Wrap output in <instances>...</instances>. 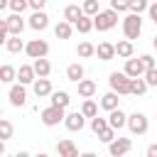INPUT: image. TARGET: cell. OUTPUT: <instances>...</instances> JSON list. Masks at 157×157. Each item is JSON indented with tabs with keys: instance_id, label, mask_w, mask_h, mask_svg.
<instances>
[{
	"instance_id": "6da1fadb",
	"label": "cell",
	"mask_w": 157,
	"mask_h": 157,
	"mask_svg": "<svg viewBox=\"0 0 157 157\" xmlns=\"http://www.w3.org/2000/svg\"><path fill=\"white\" fill-rule=\"evenodd\" d=\"M93 25H96V29L98 32H108V29H113L115 25H118V10H101L96 17H93Z\"/></svg>"
},
{
	"instance_id": "7a4b0ae2",
	"label": "cell",
	"mask_w": 157,
	"mask_h": 157,
	"mask_svg": "<svg viewBox=\"0 0 157 157\" xmlns=\"http://www.w3.org/2000/svg\"><path fill=\"white\" fill-rule=\"evenodd\" d=\"M108 83H110V88H113L115 93H120V96H128V93H130L132 76H128L125 71H113V74L108 76Z\"/></svg>"
},
{
	"instance_id": "3957f363",
	"label": "cell",
	"mask_w": 157,
	"mask_h": 157,
	"mask_svg": "<svg viewBox=\"0 0 157 157\" xmlns=\"http://www.w3.org/2000/svg\"><path fill=\"white\" fill-rule=\"evenodd\" d=\"M123 32L128 39H137L140 32H142V20H140V12H130L125 20H123Z\"/></svg>"
},
{
	"instance_id": "277c9868",
	"label": "cell",
	"mask_w": 157,
	"mask_h": 157,
	"mask_svg": "<svg viewBox=\"0 0 157 157\" xmlns=\"http://www.w3.org/2000/svg\"><path fill=\"white\" fill-rule=\"evenodd\" d=\"M64 118H66V113H64V108L61 105H49V108H44L42 110V123L47 125V128H54V125H59V123H64Z\"/></svg>"
},
{
	"instance_id": "5b68a950",
	"label": "cell",
	"mask_w": 157,
	"mask_h": 157,
	"mask_svg": "<svg viewBox=\"0 0 157 157\" xmlns=\"http://www.w3.org/2000/svg\"><path fill=\"white\" fill-rule=\"evenodd\" d=\"M128 128H130L132 135H145L147 128H150L147 115H145V113H132V115H128Z\"/></svg>"
},
{
	"instance_id": "8992f818",
	"label": "cell",
	"mask_w": 157,
	"mask_h": 157,
	"mask_svg": "<svg viewBox=\"0 0 157 157\" xmlns=\"http://www.w3.org/2000/svg\"><path fill=\"white\" fill-rule=\"evenodd\" d=\"M25 52H27L29 59H39V56H47L49 54V44L44 39H29L27 47H25Z\"/></svg>"
},
{
	"instance_id": "52a82bcc",
	"label": "cell",
	"mask_w": 157,
	"mask_h": 157,
	"mask_svg": "<svg viewBox=\"0 0 157 157\" xmlns=\"http://www.w3.org/2000/svg\"><path fill=\"white\" fill-rule=\"evenodd\" d=\"M132 150V140L130 137H115L113 142H108V152L113 155V157H123V155H128Z\"/></svg>"
},
{
	"instance_id": "ba28073f",
	"label": "cell",
	"mask_w": 157,
	"mask_h": 157,
	"mask_svg": "<svg viewBox=\"0 0 157 157\" xmlns=\"http://www.w3.org/2000/svg\"><path fill=\"white\" fill-rule=\"evenodd\" d=\"M32 88H34V96H37V98H44V96H52V81H49L47 76H39V78H34V83H32Z\"/></svg>"
},
{
	"instance_id": "9c48e42d",
	"label": "cell",
	"mask_w": 157,
	"mask_h": 157,
	"mask_svg": "<svg viewBox=\"0 0 157 157\" xmlns=\"http://www.w3.org/2000/svg\"><path fill=\"white\" fill-rule=\"evenodd\" d=\"M25 101H27L25 83H15V86L10 88V103H12L15 108H20V105H25Z\"/></svg>"
},
{
	"instance_id": "30bf717a",
	"label": "cell",
	"mask_w": 157,
	"mask_h": 157,
	"mask_svg": "<svg viewBox=\"0 0 157 157\" xmlns=\"http://www.w3.org/2000/svg\"><path fill=\"white\" fill-rule=\"evenodd\" d=\"M83 123H86V115L83 113H69L66 118H64V125H66V130H71V132H76V130H81L83 128Z\"/></svg>"
},
{
	"instance_id": "8fae6325",
	"label": "cell",
	"mask_w": 157,
	"mask_h": 157,
	"mask_svg": "<svg viewBox=\"0 0 157 157\" xmlns=\"http://www.w3.org/2000/svg\"><path fill=\"white\" fill-rule=\"evenodd\" d=\"M47 25H49V15L44 10H34V15L29 17V27L37 29V32H42V29H47Z\"/></svg>"
},
{
	"instance_id": "7c38bea8",
	"label": "cell",
	"mask_w": 157,
	"mask_h": 157,
	"mask_svg": "<svg viewBox=\"0 0 157 157\" xmlns=\"http://www.w3.org/2000/svg\"><path fill=\"white\" fill-rule=\"evenodd\" d=\"M5 22H7V29H10V34H22V29H25L22 12H12L10 17H5Z\"/></svg>"
},
{
	"instance_id": "4fadbf2b",
	"label": "cell",
	"mask_w": 157,
	"mask_h": 157,
	"mask_svg": "<svg viewBox=\"0 0 157 157\" xmlns=\"http://www.w3.org/2000/svg\"><path fill=\"white\" fill-rule=\"evenodd\" d=\"M147 69H145V64H142V59H125V74L128 76H142Z\"/></svg>"
},
{
	"instance_id": "5bb4252c",
	"label": "cell",
	"mask_w": 157,
	"mask_h": 157,
	"mask_svg": "<svg viewBox=\"0 0 157 157\" xmlns=\"http://www.w3.org/2000/svg\"><path fill=\"white\" fill-rule=\"evenodd\" d=\"M96 54H98L101 61H110V59L115 56V44H110V42H101V44L96 47Z\"/></svg>"
},
{
	"instance_id": "9a60e30c",
	"label": "cell",
	"mask_w": 157,
	"mask_h": 157,
	"mask_svg": "<svg viewBox=\"0 0 157 157\" xmlns=\"http://www.w3.org/2000/svg\"><path fill=\"white\" fill-rule=\"evenodd\" d=\"M108 123H110V128L120 130V128H125V125H128V115H125L120 108H115V110H110V115H108Z\"/></svg>"
},
{
	"instance_id": "2e32d148",
	"label": "cell",
	"mask_w": 157,
	"mask_h": 157,
	"mask_svg": "<svg viewBox=\"0 0 157 157\" xmlns=\"http://www.w3.org/2000/svg\"><path fill=\"white\" fill-rule=\"evenodd\" d=\"M34 76H37V71H34V66H27V64H22L20 69H17V78H20V83H34Z\"/></svg>"
},
{
	"instance_id": "e0dca14e",
	"label": "cell",
	"mask_w": 157,
	"mask_h": 157,
	"mask_svg": "<svg viewBox=\"0 0 157 157\" xmlns=\"http://www.w3.org/2000/svg\"><path fill=\"white\" fill-rule=\"evenodd\" d=\"M56 152H59L61 157H76V155H78V150H76V145H74L71 140H59V142H56Z\"/></svg>"
},
{
	"instance_id": "ac0fdd59",
	"label": "cell",
	"mask_w": 157,
	"mask_h": 157,
	"mask_svg": "<svg viewBox=\"0 0 157 157\" xmlns=\"http://www.w3.org/2000/svg\"><path fill=\"white\" fill-rule=\"evenodd\" d=\"M74 27H76V29H78L81 34H88V32H91V29H93L96 25H93V17L83 12V15H81V17H78V20L74 22Z\"/></svg>"
},
{
	"instance_id": "d6986e66",
	"label": "cell",
	"mask_w": 157,
	"mask_h": 157,
	"mask_svg": "<svg viewBox=\"0 0 157 157\" xmlns=\"http://www.w3.org/2000/svg\"><path fill=\"white\" fill-rule=\"evenodd\" d=\"M132 52H135V49H132V39H128V37H125L123 42H118V44H115V54H118V56H123V59H130V56H132Z\"/></svg>"
},
{
	"instance_id": "ffe728a7",
	"label": "cell",
	"mask_w": 157,
	"mask_h": 157,
	"mask_svg": "<svg viewBox=\"0 0 157 157\" xmlns=\"http://www.w3.org/2000/svg\"><path fill=\"white\" fill-rule=\"evenodd\" d=\"M93 93H96V83L88 81V78H81L78 81V96L81 98H93Z\"/></svg>"
},
{
	"instance_id": "44dd1931",
	"label": "cell",
	"mask_w": 157,
	"mask_h": 157,
	"mask_svg": "<svg viewBox=\"0 0 157 157\" xmlns=\"http://www.w3.org/2000/svg\"><path fill=\"white\" fill-rule=\"evenodd\" d=\"M27 44H22V39H20V34H10V39L5 42V49L10 52V54H17V52H22Z\"/></svg>"
},
{
	"instance_id": "7402d4cb",
	"label": "cell",
	"mask_w": 157,
	"mask_h": 157,
	"mask_svg": "<svg viewBox=\"0 0 157 157\" xmlns=\"http://www.w3.org/2000/svg\"><path fill=\"white\" fill-rule=\"evenodd\" d=\"M34 71H37V76H49L52 74V64L47 61V56H39V59H34Z\"/></svg>"
},
{
	"instance_id": "603a6c76",
	"label": "cell",
	"mask_w": 157,
	"mask_h": 157,
	"mask_svg": "<svg viewBox=\"0 0 157 157\" xmlns=\"http://www.w3.org/2000/svg\"><path fill=\"white\" fill-rule=\"evenodd\" d=\"M118 96H120V93L108 91V93L101 98V108H105V110H115V108H118Z\"/></svg>"
},
{
	"instance_id": "cb8c5ba5",
	"label": "cell",
	"mask_w": 157,
	"mask_h": 157,
	"mask_svg": "<svg viewBox=\"0 0 157 157\" xmlns=\"http://www.w3.org/2000/svg\"><path fill=\"white\" fill-rule=\"evenodd\" d=\"M71 25H74V22H69V20L59 22V25L54 27V34H56L59 39H69V37H71V32H74V29H71Z\"/></svg>"
},
{
	"instance_id": "d4e9b609",
	"label": "cell",
	"mask_w": 157,
	"mask_h": 157,
	"mask_svg": "<svg viewBox=\"0 0 157 157\" xmlns=\"http://www.w3.org/2000/svg\"><path fill=\"white\" fill-rule=\"evenodd\" d=\"M147 86H150V83H147V78L135 76V78H132V83H130V93H132V96H142V93L147 91Z\"/></svg>"
},
{
	"instance_id": "484cf974",
	"label": "cell",
	"mask_w": 157,
	"mask_h": 157,
	"mask_svg": "<svg viewBox=\"0 0 157 157\" xmlns=\"http://www.w3.org/2000/svg\"><path fill=\"white\" fill-rule=\"evenodd\" d=\"M81 15H83V7H78V5H66L64 7V20H69V22H76Z\"/></svg>"
},
{
	"instance_id": "4316f807",
	"label": "cell",
	"mask_w": 157,
	"mask_h": 157,
	"mask_svg": "<svg viewBox=\"0 0 157 157\" xmlns=\"http://www.w3.org/2000/svg\"><path fill=\"white\" fill-rule=\"evenodd\" d=\"M66 78L78 83V81L83 78V66H81V64H69V69H66Z\"/></svg>"
},
{
	"instance_id": "83f0119b",
	"label": "cell",
	"mask_w": 157,
	"mask_h": 157,
	"mask_svg": "<svg viewBox=\"0 0 157 157\" xmlns=\"http://www.w3.org/2000/svg\"><path fill=\"white\" fill-rule=\"evenodd\" d=\"M52 103H54V105L66 108V105L71 103V96H69L66 91H52Z\"/></svg>"
},
{
	"instance_id": "f1b7e54d",
	"label": "cell",
	"mask_w": 157,
	"mask_h": 157,
	"mask_svg": "<svg viewBox=\"0 0 157 157\" xmlns=\"http://www.w3.org/2000/svg\"><path fill=\"white\" fill-rule=\"evenodd\" d=\"M76 54H78L81 59H88V56H93V54H96V47H93L91 42H81V44L76 47Z\"/></svg>"
},
{
	"instance_id": "f546056e",
	"label": "cell",
	"mask_w": 157,
	"mask_h": 157,
	"mask_svg": "<svg viewBox=\"0 0 157 157\" xmlns=\"http://www.w3.org/2000/svg\"><path fill=\"white\" fill-rule=\"evenodd\" d=\"M15 78H17V71H15L10 64H5V66L0 69V81H5V83H12Z\"/></svg>"
},
{
	"instance_id": "4dcf8cb0",
	"label": "cell",
	"mask_w": 157,
	"mask_h": 157,
	"mask_svg": "<svg viewBox=\"0 0 157 157\" xmlns=\"http://www.w3.org/2000/svg\"><path fill=\"white\" fill-rule=\"evenodd\" d=\"M81 113H83L86 118H96V115H98V105H96L91 98H86L83 105H81Z\"/></svg>"
},
{
	"instance_id": "1f68e13d",
	"label": "cell",
	"mask_w": 157,
	"mask_h": 157,
	"mask_svg": "<svg viewBox=\"0 0 157 157\" xmlns=\"http://www.w3.org/2000/svg\"><path fill=\"white\" fill-rule=\"evenodd\" d=\"M105 128H110V123H108L105 118H98V115H96V118H91V130H93L96 135H101Z\"/></svg>"
},
{
	"instance_id": "d6a6232c",
	"label": "cell",
	"mask_w": 157,
	"mask_h": 157,
	"mask_svg": "<svg viewBox=\"0 0 157 157\" xmlns=\"http://www.w3.org/2000/svg\"><path fill=\"white\" fill-rule=\"evenodd\" d=\"M10 137H12V123L7 118H2L0 120V140H10Z\"/></svg>"
},
{
	"instance_id": "836d02e7",
	"label": "cell",
	"mask_w": 157,
	"mask_h": 157,
	"mask_svg": "<svg viewBox=\"0 0 157 157\" xmlns=\"http://www.w3.org/2000/svg\"><path fill=\"white\" fill-rule=\"evenodd\" d=\"M81 7H83V12H86V15H91V17H96V15L101 12L98 0H83V5H81Z\"/></svg>"
},
{
	"instance_id": "e575fe53",
	"label": "cell",
	"mask_w": 157,
	"mask_h": 157,
	"mask_svg": "<svg viewBox=\"0 0 157 157\" xmlns=\"http://www.w3.org/2000/svg\"><path fill=\"white\" fill-rule=\"evenodd\" d=\"M29 7V0H10V10L12 12H25Z\"/></svg>"
},
{
	"instance_id": "d590c367",
	"label": "cell",
	"mask_w": 157,
	"mask_h": 157,
	"mask_svg": "<svg viewBox=\"0 0 157 157\" xmlns=\"http://www.w3.org/2000/svg\"><path fill=\"white\" fill-rule=\"evenodd\" d=\"M98 140H101V142H105V145H108V142H113V140H115V128H105V130L98 135Z\"/></svg>"
},
{
	"instance_id": "8d00e7d4",
	"label": "cell",
	"mask_w": 157,
	"mask_h": 157,
	"mask_svg": "<svg viewBox=\"0 0 157 157\" xmlns=\"http://www.w3.org/2000/svg\"><path fill=\"white\" fill-rule=\"evenodd\" d=\"M150 5H147V0H130V12H142V10H147Z\"/></svg>"
},
{
	"instance_id": "74e56055",
	"label": "cell",
	"mask_w": 157,
	"mask_h": 157,
	"mask_svg": "<svg viewBox=\"0 0 157 157\" xmlns=\"http://www.w3.org/2000/svg\"><path fill=\"white\" fill-rule=\"evenodd\" d=\"M110 7L118 12H125V10H130V0H110Z\"/></svg>"
},
{
	"instance_id": "f35d334b",
	"label": "cell",
	"mask_w": 157,
	"mask_h": 157,
	"mask_svg": "<svg viewBox=\"0 0 157 157\" xmlns=\"http://www.w3.org/2000/svg\"><path fill=\"white\" fill-rule=\"evenodd\" d=\"M145 78H147V83H150V86H157V66L147 69V71H145Z\"/></svg>"
},
{
	"instance_id": "ab89813d",
	"label": "cell",
	"mask_w": 157,
	"mask_h": 157,
	"mask_svg": "<svg viewBox=\"0 0 157 157\" xmlns=\"http://www.w3.org/2000/svg\"><path fill=\"white\" fill-rule=\"evenodd\" d=\"M140 59H142V64H145V69H152V66H155V59H152L150 54H142Z\"/></svg>"
},
{
	"instance_id": "60d3db41",
	"label": "cell",
	"mask_w": 157,
	"mask_h": 157,
	"mask_svg": "<svg viewBox=\"0 0 157 157\" xmlns=\"http://www.w3.org/2000/svg\"><path fill=\"white\" fill-rule=\"evenodd\" d=\"M44 5H47V0H29L32 10H44Z\"/></svg>"
},
{
	"instance_id": "b9f144b4",
	"label": "cell",
	"mask_w": 157,
	"mask_h": 157,
	"mask_svg": "<svg viewBox=\"0 0 157 157\" xmlns=\"http://www.w3.org/2000/svg\"><path fill=\"white\" fill-rule=\"evenodd\" d=\"M147 12H150V17H152V22H157V0L147 7Z\"/></svg>"
},
{
	"instance_id": "7bdbcfd3",
	"label": "cell",
	"mask_w": 157,
	"mask_h": 157,
	"mask_svg": "<svg viewBox=\"0 0 157 157\" xmlns=\"http://www.w3.org/2000/svg\"><path fill=\"white\" fill-rule=\"evenodd\" d=\"M147 157H157V145H150L147 147Z\"/></svg>"
},
{
	"instance_id": "ee69618b",
	"label": "cell",
	"mask_w": 157,
	"mask_h": 157,
	"mask_svg": "<svg viewBox=\"0 0 157 157\" xmlns=\"http://www.w3.org/2000/svg\"><path fill=\"white\" fill-rule=\"evenodd\" d=\"M152 44H155V49H157V34H155V39H152Z\"/></svg>"
},
{
	"instance_id": "f6af8a7d",
	"label": "cell",
	"mask_w": 157,
	"mask_h": 157,
	"mask_svg": "<svg viewBox=\"0 0 157 157\" xmlns=\"http://www.w3.org/2000/svg\"><path fill=\"white\" fill-rule=\"evenodd\" d=\"M155 25H157V22H155Z\"/></svg>"
}]
</instances>
